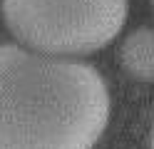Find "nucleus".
Masks as SVG:
<instances>
[{"mask_svg": "<svg viewBox=\"0 0 154 149\" xmlns=\"http://www.w3.org/2000/svg\"><path fill=\"white\" fill-rule=\"evenodd\" d=\"M152 149H154V132H152Z\"/></svg>", "mask_w": 154, "mask_h": 149, "instance_id": "4", "label": "nucleus"}, {"mask_svg": "<svg viewBox=\"0 0 154 149\" xmlns=\"http://www.w3.org/2000/svg\"><path fill=\"white\" fill-rule=\"evenodd\" d=\"M109 109L107 82L92 65L0 45V149H92Z\"/></svg>", "mask_w": 154, "mask_h": 149, "instance_id": "1", "label": "nucleus"}, {"mask_svg": "<svg viewBox=\"0 0 154 149\" xmlns=\"http://www.w3.org/2000/svg\"><path fill=\"white\" fill-rule=\"evenodd\" d=\"M119 62L134 79L154 82V27H137L122 40Z\"/></svg>", "mask_w": 154, "mask_h": 149, "instance_id": "3", "label": "nucleus"}, {"mask_svg": "<svg viewBox=\"0 0 154 149\" xmlns=\"http://www.w3.org/2000/svg\"><path fill=\"white\" fill-rule=\"evenodd\" d=\"M3 17L27 50L80 57L107 47L127 20V0H3Z\"/></svg>", "mask_w": 154, "mask_h": 149, "instance_id": "2", "label": "nucleus"}]
</instances>
